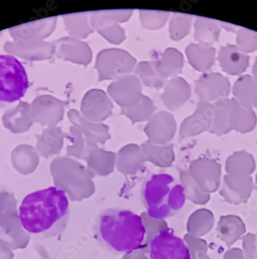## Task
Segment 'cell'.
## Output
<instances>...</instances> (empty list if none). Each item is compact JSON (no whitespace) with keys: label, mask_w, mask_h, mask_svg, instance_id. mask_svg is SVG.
<instances>
[{"label":"cell","mask_w":257,"mask_h":259,"mask_svg":"<svg viewBox=\"0 0 257 259\" xmlns=\"http://www.w3.org/2000/svg\"><path fill=\"white\" fill-rule=\"evenodd\" d=\"M237 48L242 53H250L257 50V32L246 28H239L236 37Z\"/></svg>","instance_id":"32"},{"label":"cell","mask_w":257,"mask_h":259,"mask_svg":"<svg viewBox=\"0 0 257 259\" xmlns=\"http://www.w3.org/2000/svg\"><path fill=\"white\" fill-rule=\"evenodd\" d=\"M108 94L122 108L133 107L143 96L141 82L133 74L124 75L114 79L108 86Z\"/></svg>","instance_id":"7"},{"label":"cell","mask_w":257,"mask_h":259,"mask_svg":"<svg viewBox=\"0 0 257 259\" xmlns=\"http://www.w3.org/2000/svg\"><path fill=\"white\" fill-rule=\"evenodd\" d=\"M254 185H255V189L257 190V175L256 176H255V182Z\"/></svg>","instance_id":"39"},{"label":"cell","mask_w":257,"mask_h":259,"mask_svg":"<svg viewBox=\"0 0 257 259\" xmlns=\"http://www.w3.org/2000/svg\"><path fill=\"white\" fill-rule=\"evenodd\" d=\"M113 108V101L104 91L91 89L83 98L81 114L89 121L102 123L111 116Z\"/></svg>","instance_id":"8"},{"label":"cell","mask_w":257,"mask_h":259,"mask_svg":"<svg viewBox=\"0 0 257 259\" xmlns=\"http://www.w3.org/2000/svg\"><path fill=\"white\" fill-rule=\"evenodd\" d=\"M90 24L93 30H96L111 44L118 46L126 40V32L120 24L103 15L101 10L91 13Z\"/></svg>","instance_id":"15"},{"label":"cell","mask_w":257,"mask_h":259,"mask_svg":"<svg viewBox=\"0 0 257 259\" xmlns=\"http://www.w3.org/2000/svg\"><path fill=\"white\" fill-rule=\"evenodd\" d=\"M193 17L189 14L174 13L169 23L170 38L179 41L190 32Z\"/></svg>","instance_id":"30"},{"label":"cell","mask_w":257,"mask_h":259,"mask_svg":"<svg viewBox=\"0 0 257 259\" xmlns=\"http://www.w3.org/2000/svg\"><path fill=\"white\" fill-rule=\"evenodd\" d=\"M98 241L116 254H131L144 245L146 228L141 217L130 209L108 208L94 224Z\"/></svg>","instance_id":"2"},{"label":"cell","mask_w":257,"mask_h":259,"mask_svg":"<svg viewBox=\"0 0 257 259\" xmlns=\"http://www.w3.org/2000/svg\"><path fill=\"white\" fill-rule=\"evenodd\" d=\"M254 189L255 185L251 177L236 179L226 175L221 194L229 204L240 205L247 202Z\"/></svg>","instance_id":"13"},{"label":"cell","mask_w":257,"mask_h":259,"mask_svg":"<svg viewBox=\"0 0 257 259\" xmlns=\"http://www.w3.org/2000/svg\"><path fill=\"white\" fill-rule=\"evenodd\" d=\"M134 72L135 75L140 79L141 83L148 88L162 89L166 83V80L157 72L152 61H143L138 63L135 68Z\"/></svg>","instance_id":"28"},{"label":"cell","mask_w":257,"mask_h":259,"mask_svg":"<svg viewBox=\"0 0 257 259\" xmlns=\"http://www.w3.org/2000/svg\"><path fill=\"white\" fill-rule=\"evenodd\" d=\"M142 200L150 217L164 220L175 215L185 205L187 193L181 184L168 174H155L143 182Z\"/></svg>","instance_id":"3"},{"label":"cell","mask_w":257,"mask_h":259,"mask_svg":"<svg viewBox=\"0 0 257 259\" xmlns=\"http://www.w3.org/2000/svg\"><path fill=\"white\" fill-rule=\"evenodd\" d=\"M227 175L232 179H240L250 177L255 168L254 157L245 151L235 152L226 161Z\"/></svg>","instance_id":"20"},{"label":"cell","mask_w":257,"mask_h":259,"mask_svg":"<svg viewBox=\"0 0 257 259\" xmlns=\"http://www.w3.org/2000/svg\"><path fill=\"white\" fill-rule=\"evenodd\" d=\"M213 107L212 104L200 101L193 115L182 121L179 128L180 140L210 132L213 125Z\"/></svg>","instance_id":"11"},{"label":"cell","mask_w":257,"mask_h":259,"mask_svg":"<svg viewBox=\"0 0 257 259\" xmlns=\"http://www.w3.org/2000/svg\"><path fill=\"white\" fill-rule=\"evenodd\" d=\"M194 38L200 44L210 46L218 40L221 25L216 20L197 17L194 23Z\"/></svg>","instance_id":"23"},{"label":"cell","mask_w":257,"mask_h":259,"mask_svg":"<svg viewBox=\"0 0 257 259\" xmlns=\"http://www.w3.org/2000/svg\"><path fill=\"white\" fill-rule=\"evenodd\" d=\"M140 24L143 29L156 30L163 27L168 21L170 13L162 10H139Z\"/></svg>","instance_id":"31"},{"label":"cell","mask_w":257,"mask_h":259,"mask_svg":"<svg viewBox=\"0 0 257 259\" xmlns=\"http://www.w3.org/2000/svg\"><path fill=\"white\" fill-rule=\"evenodd\" d=\"M69 215L67 194L56 186L28 194L19 207V219L23 228L30 234L46 237L62 235Z\"/></svg>","instance_id":"1"},{"label":"cell","mask_w":257,"mask_h":259,"mask_svg":"<svg viewBox=\"0 0 257 259\" xmlns=\"http://www.w3.org/2000/svg\"><path fill=\"white\" fill-rule=\"evenodd\" d=\"M230 82L217 72H206L196 81L195 93L200 101L210 103L227 98L230 93Z\"/></svg>","instance_id":"9"},{"label":"cell","mask_w":257,"mask_h":259,"mask_svg":"<svg viewBox=\"0 0 257 259\" xmlns=\"http://www.w3.org/2000/svg\"><path fill=\"white\" fill-rule=\"evenodd\" d=\"M194 170L200 175L203 185H207L210 190H216L220 184V164L212 160H203L196 161L194 164Z\"/></svg>","instance_id":"25"},{"label":"cell","mask_w":257,"mask_h":259,"mask_svg":"<svg viewBox=\"0 0 257 259\" xmlns=\"http://www.w3.org/2000/svg\"><path fill=\"white\" fill-rule=\"evenodd\" d=\"M136 65V59L127 51L113 48L98 53L94 68L98 72V81L101 82L130 74Z\"/></svg>","instance_id":"5"},{"label":"cell","mask_w":257,"mask_h":259,"mask_svg":"<svg viewBox=\"0 0 257 259\" xmlns=\"http://www.w3.org/2000/svg\"><path fill=\"white\" fill-rule=\"evenodd\" d=\"M149 259H191L187 243L171 230L159 231L150 242Z\"/></svg>","instance_id":"6"},{"label":"cell","mask_w":257,"mask_h":259,"mask_svg":"<svg viewBox=\"0 0 257 259\" xmlns=\"http://www.w3.org/2000/svg\"><path fill=\"white\" fill-rule=\"evenodd\" d=\"M256 244H257V235H256Z\"/></svg>","instance_id":"41"},{"label":"cell","mask_w":257,"mask_h":259,"mask_svg":"<svg viewBox=\"0 0 257 259\" xmlns=\"http://www.w3.org/2000/svg\"><path fill=\"white\" fill-rule=\"evenodd\" d=\"M229 99L218 100L213 104V125L209 133L217 136H223L232 131L229 125Z\"/></svg>","instance_id":"27"},{"label":"cell","mask_w":257,"mask_h":259,"mask_svg":"<svg viewBox=\"0 0 257 259\" xmlns=\"http://www.w3.org/2000/svg\"><path fill=\"white\" fill-rule=\"evenodd\" d=\"M175 117L168 111L155 113L148 121L144 133L148 141L156 145H165L171 141L176 133Z\"/></svg>","instance_id":"10"},{"label":"cell","mask_w":257,"mask_h":259,"mask_svg":"<svg viewBox=\"0 0 257 259\" xmlns=\"http://www.w3.org/2000/svg\"><path fill=\"white\" fill-rule=\"evenodd\" d=\"M217 231L221 239L230 247L243 237L246 228L240 217L229 214L221 217Z\"/></svg>","instance_id":"21"},{"label":"cell","mask_w":257,"mask_h":259,"mask_svg":"<svg viewBox=\"0 0 257 259\" xmlns=\"http://www.w3.org/2000/svg\"><path fill=\"white\" fill-rule=\"evenodd\" d=\"M224 259H245L242 251L237 247L231 248L224 256Z\"/></svg>","instance_id":"36"},{"label":"cell","mask_w":257,"mask_h":259,"mask_svg":"<svg viewBox=\"0 0 257 259\" xmlns=\"http://www.w3.org/2000/svg\"><path fill=\"white\" fill-rule=\"evenodd\" d=\"M249 56L244 54L237 46L227 45L219 51L218 61L223 71L230 75H241L249 66Z\"/></svg>","instance_id":"18"},{"label":"cell","mask_w":257,"mask_h":259,"mask_svg":"<svg viewBox=\"0 0 257 259\" xmlns=\"http://www.w3.org/2000/svg\"><path fill=\"white\" fill-rule=\"evenodd\" d=\"M67 24L71 34L77 39L87 38L94 30L90 24V16L88 12L72 14L68 17Z\"/></svg>","instance_id":"29"},{"label":"cell","mask_w":257,"mask_h":259,"mask_svg":"<svg viewBox=\"0 0 257 259\" xmlns=\"http://www.w3.org/2000/svg\"><path fill=\"white\" fill-rule=\"evenodd\" d=\"M242 253L245 259H257L256 235L249 233L242 237Z\"/></svg>","instance_id":"34"},{"label":"cell","mask_w":257,"mask_h":259,"mask_svg":"<svg viewBox=\"0 0 257 259\" xmlns=\"http://www.w3.org/2000/svg\"><path fill=\"white\" fill-rule=\"evenodd\" d=\"M62 54L69 60L82 66H88L92 60V50L89 45L79 39H69L66 41Z\"/></svg>","instance_id":"24"},{"label":"cell","mask_w":257,"mask_h":259,"mask_svg":"<svg viewBox=\"0 0 257 259\" xmlns=\"http://www.w3.org/2000/svg\"><path fill=\"white\" fill-rule=\"evenodd\" d=\"M29 88L25 68L11 55L0 56V101L12 103L25 95Z\"/></svg>","instance_id":"4"},{"label":"cell","mask_w":257,"mask_h":259,"mask_svg":"<svg viewBox=\"0 0 257 259\" xmlns=\"http://www.w3.org/2000/svg\"><path fill=\"white\" fill-rule=\"evenodd\" d=\"M186 55L192 67L206 73L214 64L216 50L207 45L190 44L186 49Z\"/></svg>","instance_id":"19"},{"label":"cell","mask_w":257,"mask_h":259,"mask_svg":"<svg viewBox=\"0 0 257 259\" xmlns=\"http://www.w3.org/2000/svg\"><path fill=\"white\" fill-rule=\"evenodd\" d=\"M233 94L242 106L250 108L257 107V81L249 75L241 76L233 87Z\"/></svg>","instance_id":"22"},{"label":"cell","mask_w":257,"mask_h":259,"mask_svg":"<svg viewBox=\"0 0 257 259\" xmlns=\"http://www.w3.org/2000/svg\"><path fill=\"white\" fill-rule=\"evenodd\" d=\"M71 134H72V140L74 142V146H72L74 151L80 153V154H84L88 149H91L86 142L82 133L76 127L74 126L71 128Z\"/></svg>","instance_id":"35"},{"label":"cell","mask_w":257,"mask_h":259,"mask_svg":"<svg viewBox=\"0 0 257 259\" xmlns=\"http://www.w3.org/2000/svg\"><path fill=\"white\" fill-rule=\"evenodd\" d=\"M173 146L171 145H156L151 143L150 141H146L143 143L142 146L143 151L145 153L150 156V157H154L155 159H160V157H166L169 158L171 157L172 153H173Z\"/></svg>","instance_id":"33"},{"label":"cell","mask_w":257,"mask_h":259,"mask_svg":"<svg viewBox=\"0 0 257 259\" xmlns=\"http://www.w3.org/2000/svg\"><path fill=\"white\" fill-rule=\"evenodd\" d=\"M256 121V115L252 109L242 106L235 98L229 100V125L231 130L249 133L255 128Z\"/></svg>","instance_id":"16"},{"label":"cell","mask_w":257,"mask_h":259,"mask_svg":"<svg viewBox=\"0 0 257 259\" xmlns=\"http://www.w3.org/2000/svg\"><path fill=\"white\" fill-rule=\"evenodd\" d=\"M69 118L74 126L80 130L90 148L104 144L111 139L109 127L103 123L94 122L83 117L78 111H70Z\"/></svg>","instance_id":"12"},{"label":"cell","mask_w":257,"mask_h":259,"mask_svg":"<svg viewBox=\"0 0 257 259\" xmlns=\"http://www.w3.org/2000/svg\"><path fill=\"white\" fill-rule=\"evenodd\" d=\"M152 63L160 76L166 80L181 73L184 66L183 55L178 49L168 48Z\"/></svg>","instance_id":"17"},{"label":"cell","mask_w":257,"mask_h":259,"mask_svg":"<svg viewBox=\"0 0 257 259\" xmlns=\"http://www.w3.org/2000/svg\"><path fill=\"white\" fill-rule=\"evenodd\" d=\"M220 25L226 30L232 31V32H235V30H239V27L237 26L232 25V24H227V23L220 22Z\"/></svg>","instance_id":"37"},{"label":"cell","mask_w":257,"mask_h":259,"mask_svg":"<svg viewBox=\"0 0 257 259\" xmlns=\"http://www.w3.org/2000/svg\"><path fill=\"white\" fill-rule=\"evenodd\" d=\"M154 101L149 97L143 95L139 102L130 108H122L121 113L132 121V124L148 121L155 114Z\"/></svg>","instance_id":"26"},{"label":"cell","mask_w":257,"mask_h":259,"mask_svg":"<svg viewBox=\"0 0 257 259\" xmlns=\"http://www.w3.org/2000/svg\"><path fill=\"white\" fill-rule=\"evenodd\" d=\"M2 199V193H1V190H0V200Z\"/></svg>","instance_id":"40"},{"label":"cell","mask_w":257,"mask_h":259,"mask_svg":"<svg viewBox=\"0 0 257 259\" xmlns=\"http://www.w3.org/2000/svg\"><path fill=\"white\" fill-rule=\"evenodd\" d=\"M191 97V88L183 78L176 76L167 81L162 101L170 111L181 108Z\"/></svg>","instance_id":"14"},{"label":"cell","mask_w":257,"mask_h":259,"mask_svg":"<svg viewBox=\"0 0 257 259\" xmlns=\"http://www.w3.org/2000/svg\"><path fill=\"white\" fill-rule=\"evenodd\" d=\"M252 77L257 81V58L254 63L253 69H252Z\"/></svg>","instance_id":"38"}]
</instances>
